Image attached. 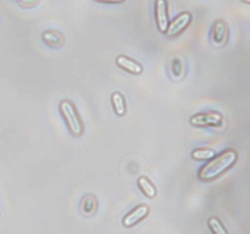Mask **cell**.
Segmentation results:
<instances>
[{"mask_svg":"<svg viewBox=\"0 0 250 234\" xmlns=\"http://www.w3.org/2000/svg\"><path fill=\"white\" fill-rule=\"evenodd\" d=\"M208 223H209L210 229H211V232L214 234H229L226 228L224 227V224L221 223V221L217 217H210Z\"/></svg>","mask_w":250,"mask_h":234,"instance_id":"7c38bea8","label":"cell"},{"mask_svg":"<svg viewBox=\"0 0 250 234\" xmlns=\"http://www.w3.org/2000/svg\"><path fill=\"white\" fill-rule=\"evenodd\" d=\"M227 37H229V31H227V26L224 21H217L214 24L212 28V43L216 46H221L226 43Z\"/></svg>","mask_w":250,"mask_h":234,"instance_id":"52a82bcc","label":"cell"},{"mask_svg":"<svg viewBox=\"0 0 250 234\" xmlns=\"http://www.w3.org/2000/svg\"><path fill=\"white\" fill-rule=\"evenodd\" d=\"M60 111L65 118L66 123H67L68 128H70L71 133L76 136H81L83 132V126L77 112H76L75 106L68 100H63L60 104Z\"/></svg>","mask_w":250,"mask_h":234,"instance_id":"7a4b0ae2","label":"cell"},{"mask_svg":"<svg viewBox=\"0 0 250 234\" xmlns=\"http://www.w3.org/2000/svg\"><path fill=\"white\" fill-rule=\"evenodd\" d=\"M97 1H104V2H122L125 0H97Z\"/></svg>","mask_w":250,"mask_h":234,"instance_id":"5bb4252c","label":"cell"},{"mask_svg":"<svg viewBox=\"0 0 250 234\" xmlns=\"http://www.w3.org/2000/svg\"><path fill=\"white\" fill-rule=\"evenodd\" d=\"M155 19L160 32H166L168 27V15H167V4L166 0H156L155 1Z\"/></svg>","mask_w":250,"mask_h":234,"instance_id":"5b68a950","label":"cell"},{"mask_svg":"<svg viewBox=\"0 0 250 234\" xmlns=\"http://www.w3.org/2000/svg\"><path fill=\"white\" fill-rule=\"evenodd\" d=\"M43 39L46 44L50 46H60L62 44V37L58 32L48 31L43 33Z\"/></svg>","mask_w":250,"mask_h":234,"instance_id":"8fae6325","label":"cell"},{"mask_svg":"<svg viewBox=\"0 0 250 234\" xmlns=\"http://www.w3.org/2000/svg\"><path fill=\"white\" fill-rule=\"evenodd\" d=\"M190 124L195 127L219 126L222 122V116L217 112H208V114L195 115L190 118Z\"/></svg>","mask_w":250,"mask_h":234,"instance_id":"3957f363","label":"cell"},{"mask_svg":"<svg viewBox=\"0 0 250 234\" xmlns=\"http://www.w3.org/2000/svg\"><path fill=\"white\" fill-rule=\"evenodd\" d=\"M243 1H244V2H247V4H249L250 0H243Z\"/></svg>","mask_w":250,"mask_h":234,"instance_id":"9a60e30c","label":"cell"},{"mask_svg":"<svg viewBox=\"0 0 250 234\" xmlns=\"http://www.w3.org/2000/svg\"><path fill=\"white\" fill-rule=\"evenodd\" d=\"M190 20H192V16L188 12H183L180 16L176 17L171 23H168L167 29H166V33L170 37H175L177 34H180L183 29L187 28L188 24L190 23Z\"/></svg>","mask_w":250,"mask_h":234,"instance_id":"277c9868","label":"cell"},{"mask_svg":"<svg viewBox=\"0 0 250 234\" xmlns=\"http://www.w3.org/2000/svg\"><path fill=\"white\" fill-rule=\"evenodd\" d=\"M111 101L114 105V110L116 112L117 116H124L126 112V102H125V98L120 93H114L111 95Z\"/></svg>","mask_w":250,"mask_h":234,"instance_id":"9c48e42d","label":"cell"},{"mask_svg":"<svg viewBox=\"0 0 250 234\" xmlns=\"http://www.w3.org/2000/svg\"><path fill=\"white\" fill-rule=\"evenodd\" d=\"M215 156V153L210 149H197L192 153V157L194 160H209Z\"/></svg>","mask_w":250,"mask_h":234,"instance_id":"4fadbf2b","label":"cell"},{"mask_svg":"<svg viewBox=\"0 0 250 234\" xmlns=\"http://www.w3.org/2000/svg\"><path fill=\"white\" fill-rule=\"evenodd\" d=\"M237 153L234 150H226L219 155L217 157L212 158L210 162L203 166L199 171V178L202 180H211L219 177L221 173L229 170L233 166L237 161Z\"/></svg>","mask_w":250,"mask_h":234,"instance_id":"6da1fadb","label":"cell"},{"mask_svg":"<svg viewBox=\"0 0 250 234\" xmlns=\"http://www.w3.org/2000/svg\"><path fill=\"white\" fill-rule=\"evenodd\" d=\"M149 207L146 205H139L138 207L133 210V211L129 212L128 214H126V217L124 218V226L125 227H132L136 223H138L141 219H143L144 217L148 214Z\"/></svg>","mask_w":250,"mask_h":234,"instance_id":"8992f818","label":"cell"},{"mask_svg":"<svg viewBox=\"0 0 250 234\" xmlns=\"http://www.w3.org/2000/svg\"><path fill=\"white\" fill-rule=\"evenodd\" d=\"M138 185L139 189L144 193L148 197H154L156 195V189L153 184L150 183V180L146 177H141L138 179Z\"/></svg>","mask_w":250,"mask_h":234,"instance_id":"30bf717a","label":"cell"},{"mask_svg":"<svg viewBox=\"0 0 250 234\" xmlns=\"http://www.w3.org/2000/svg\"><path fill=\"white\" fill-rule=\"evenodd\" d=\"M116 63L124 70L128 71V72L134 73V75H141L143 72V68L139 63H137L136 61L131 60V58H126V56H119L116 58Z\"/></svg>","mask_w":250,"mask_h":234,"instance_id":"ba28073f","label":"cell"}]
</instances>
